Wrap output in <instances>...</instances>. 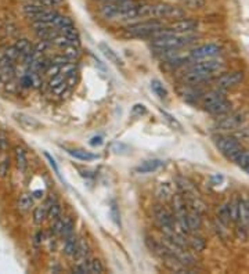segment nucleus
Instances as JSON below:
<instances>
[{"label": "nucleus", "instance_id": "7ed1b4c3", "mask_svg": "<svg viewBox=\"0 0 249 274\" xmlns=\"http://www.w3.org/2000/svg\"><path fill=\"white\" fill-rule=\"evenodd\" d=\"M214 144H216V147L219 148L221 154L227 157L228 159H231V161H234L235 158L238 157V154L244 150L241 143L233 136H219V137L214 139Z\"/></svg>", "mask_w": 249, "mask_h": 274}, {"label": "nucleus", "instance_id": "20e7f679", "mask_svg": "<svg viewBox=\"0 0 249 274\" xmlns=\"http://www.w3.org/2000/svg\"><path fill=\"white\" fill-rule=\"evenodd\" d=\"M220 46H217L214 43L201 44L190 51V54L187 57V61L197 63V61H202V60H210V58H216V57L220 56Z\"/></svg>", "mask_w": 249, "mask_h": 274}, {"label": "nucleus", "instance_id": "f03ea898", "mask_svg": "<svg viewBox=\"0 0 249 274\" xmlns=\"http://www.w3.org/2000/svg\"><path fill=\"white\" fill-rule=\"evenodd\" d=\"M197 39V36L193 34H187V35H177L172 34L170 31L164 36H159L155 39H151L152 49L158 50V51H166V50H180L186 47L188 44H191Z\"/></svg>", "mask_w": 249, "mask_h": 274}, {"label": "nucleus", "instance_id": "6ab92c4d", "mask_svg": "<svg viewBox=\"0 0 249 274\" xmlns=\"http://www.w3.org/2000/svg\"><path fill=\"white\" fill-rule=\"evenodd\" d=\"M44 205H46V208H47L48 219L54 220L55 218L60 216V213H61V206H60V204H58V201H57V198H55L54 196H51V197L48 198Z\"/></svg>", "mask_w": 249, "mask_h": 274}, {"label": "nucleus", "instance_id": "cd10ccee", "mask_svg": "<svg viewBox=\"0 0 249 274\" xmlns=\"http://www.w3.org/2000/svg\"><path fill=\"white\" fill-rule=\"evenodd\" d=\"M74 232H75V222H74V219L71 218V216L64 218V225H62V230L60 237L67 238L71 234H74Z\"/></svg>", "mask_w": 249, "mask_h": 274}, {"label": "nucleus", "instance_id": "a18cd8bd", "mask_svg": "<svg viewBox=\"0 0 249 274\" xmlns=\"http://www.w3.org/2000/svg\"><path fill=\"white\" fill-rule=\"evenodd\" d=\"M145 113H147V110H145V107L143 104H136V106L133 107V110H131V114L133 115H137V117H141Z\"/></svg>", "mask_w": 249, "mask_h": 274}, {"label": "nucleus", "instance_id": "c03bdc74", "mask_svg": "<svg viewBox=\"0 0 249 274\" xmlns=\"http://www.w3.org/2000/svg\"><path fill=\"white\" fill-rule=\"evenodd\" d=\"M111 216H112V220H114V223L117 226H121V216H119V211H118L117 205L112 204L111 206Z\"/></svg>", "mask_w": 249, "mask_h": 274}, {"label": "nucleus", "instance_id": "39448f33", "mask_svg": "<svg viewBox=\"0 0 249 274\" xmlns=\"http://www.w3.org/2000/svg\"><path fill=\"white\" fill-rule=\"evenodd\" d=\"M154 218H155V222L161 227L164 235H167V234L174 232V218H173L172 213L167 211L165 206H162V205L154 206Z\"/></svg>", "mask_w": 249, "mask_h": 274}, {"label": "nucleus", "instance_id": "a19ab883", "mask_svg": "<svg viewBox=\"0 0 249 274\" xmlns=\"http://www.w3.org/2000/svg\"><path fill=\"white\" fill-rule=\"evenodd\" d=\"M72 272L76 274H89L87 273V263H86V260L78 262L75 266L72 267Z\"/></svg>", "mask_w": 249, "mask_h": 274}, {"label": "nucleus", "instance_id": "5701e85b", "mask_svg": "<svg viewBox=\"0 0 249 274\" xmlns=\"http://www.w3.org/2000/svg\"><path fill=\"white\" fill-rule=\"evenodd\" d=\"M187 244H188V249H193L195 252H202L207 246L205 239L201 238L198 235H191V237H187Z\"/></svg>", "mask_w": 249, "mask_h": 274}, {"label": "nucleus", "instance_id": "a211bd4d", "mask_svg": "<svg viewBox=\"0 0 249 274\" xmlns=\"http://www.w3.org/2000/svg\"><path fill=\"white\" fill-rule=\"evenodd\" d=\"M207 113L212 114V115H217V117H221V115H226L231 111V103L228 101L227 99L221 100L219 103H216L213 106H210L209 108L205 110Z\"/></svg>", "mask_w": 249, "mask_h": 274}, {"label": "nucleus", "instance_id": "412c9836", "mask_svg": "<svg viewBox=\"0 0 249 274\" xmlns=\"http://www.w3.org/2000/svg\"><path fill=\"white\" fill-rule=\"evenodd\" d=\"M78 262H83V260L89 259V245L86 242V239H78V245H76L75 255H74Z\"/></svg>", "mask_w": 249, "mask_h": 274}, {"label": "nucleus", "instance_id": "a878e982", "mask_svg": "<svg viewBox=\"0 0 249 274\" xmlns=\"http://www.w3.org/2000/svg\"><path fill=\"white\" fill-rule=\"evenodd\" d=\"M43 8H46L43 4L41 3H38V1H35V3H29V4H25L24 7H22V13L25 14L27 18H32L34 15H36L39 11H42Z\"/></svg>", "mask_w": 249, "mask_h": 274}, {"label": "nucleus", "instance_id": "dca6fc26", "mask_svg": "<svg viewBox=\"0 0 249 274\" xmlns=\"http://www.w3.org/2000/svg\"><path fill=\"white\" fill-rule=\"evenodd\" d=\"M162 166H164V162L161 161V159H148V161L143 162L141 165H138L137 168H136V172L141 173V175H148V173L158 170Z\"/></svg>", "mask_w": 249, "mask_h": 274}, {"label": "nucleus", "instance_id": "2eb2a0df", "mask_svg": "<svg viewBox=\"0 0 249 274\" xmlns=\"http://www.w3.org/2000/svg\"><path fill=\"white\" fill-rule=\"evenodd\" d=\"M14 157H15V165L21 173H24L28 168V158L27 151L22 146H15L14 147Z\"/></svg>", "mask_w": 249, "mask_h": 274}, {"label": "nucleus", "instance_id": "3c124183", "mask_svg": "<svg viewBox=\"0 0 249 274\" xmlns=\"http://www.w3.org/2000/svg\"><path fill=\"white\" fill-rule=\"evenodd\" d=\"M3 147H4V141H3V139H0V154L3 151Z\"/></svg>", "mask_w": 249, "mask_h": 274}, {"label": "nucleus", "instance_id": "aec40b11", "mask_svg": "<svg viewBox=\"0 0 249 274\" xmlns=\"http://www.w3.org/2000/svg\"><path fill=\"white\" fill-rule=\"evenodd\" d=\"M67 153L71 157H74L75 159H79V161L83 162H90L97 158V155L91 154L89 151H84V150H79V148H67Z\"/></svg>", "mask_w": 249, "mask_h": 274}, {"label": "nucleus", "instance_id": "37998d69", "mask_svg": "<svg viewBox=\"0 0 249 274\" xmlns=\"http://www.w3.org/2000/svg\"><path fill=\"white\" fill-rule=\"evenodd\" d=\"M36 1L43 4L44 7H55V6H60L64 0H36Z\"/></svg>", "mask_w": 249, "mask_h": 274}, {"label": "nucleus", "instance_id": "e433bc0d", "mask_svg": "<svg viewBox=\"0 0 249 274\" xmlns=\"http://www.w3.org/2000/svg\"><path fill=\"white\" fill-rule=\"evenodd\" d=\"M10 166H11L10 157H4V158L0 161V179H6L7 176H8Z\"/></svg>", "mask_w": 249, "mask_h": 274}, {"label": "nucleus", "instance_id": "2f4dec72", "mask_svg": "<svg viewBox=\"0 0 249 274\" xmlns=\"http://www.w3.org/2000/svg\"><path fill=\"white\" fill-rule=\"evenodd\" d=\"M87 273L89 274H101L104 273L103 263L98 259H87Z\"/></svg>", "mask_w": 249, "mask_h": 274}, {"label": "nucleus", "instance_id": "ea45409f", "mask_svg": "<svg viewBox=\"0 0 249 274\" xmlns=\"http://www.w3.org/2000/svg\"><path fill=\"white\" fill-rule=\"evenodd\" d=\"M61 72V67L58 65V64H55L51 61V64L48 65V68L46 71H44V74L47 75L48 78L54 77V75H57V74H60Z\"/></svg>", "mask_w": 249, "mask_h": 274}, {"label": "nucleus", "instance_id": "6e6552de", "mask_svg": "<svg viewBox=\"0 0 249 274\" xmlns=\"http://www.w3.org/2000/svg\"><path fill=\"white\" fill-rule=\"evenodd\" d=\"M221 67H223V64L220 61H217L216 58H210V60H202V61L194 63L190 67V71L198 72V74H204L207 77L212 78L216 72H219L221 70Z\"/></svg>", "mask_w": 249, "mask_h": 274}, {"label": "nucleus", "instance_id": "0eeeda50", "mask_svg": "<svg viewBox=\"0 0 249 274\" xmlns=\"http://www.w3.org/2000/svg\"><path fill=\"white\" fill-rule=\"evenodd\" d=\"M221 118L219 122H217V127L220 130H226V132H230V130H238L240 127L245 123V115L242 113H231L230 115H221Z\"/></svg>", "mask_w": 249, "mask_h": 274}, {"label": "nucleus", "instance_id": "4468645a", "mask_svg": "<svg viewBox=\"0 0 249 274\" xmlns=\"http://www.w3.org/2000/svg\"><path fill=\"white\" fill-rule=\"evenodd\" d=\"M60 34L68 40L69 44H72V46H79L81 44V36H79V32H78V29L75 28L74 24L60 29Z\"/></svg>", "mask_w": 249, "mask_h": 274}, {"label": "nucleus", "instance_id": "9b49d317", "mask_svg": "<svg viewBox=\"0 0 249 274\" xmlns=\"http://www.w3.org/2000/svg\"><path fill=\"white\" fill-rule=\"evenodd\" d=\"M235 225H241L249 230V201L247 199L238 201V219Z\"/></svg>", "mask_w": 249, "mask_h": 274}, {"label": "nucleus", "instance_id": "79ce46f5", "mask_svg": "<svg viewBox=\"0 0 249 274\" xmlns=\"http://www.w3.org/2000/svg\"><path fill=\"white\" fill-rule=\"evenodd\" d=\"M68 89H69V86H68V83H67V80H64V82H61V83L58 84V86L53 87L51 90H53V93L57 94V96H62V94L68 90Z\"/></svg>", "mask_w": 249, "mask_h": 274}, {"label": "nucleus", "instance_id": "de8ad7c7", "mask_svg": "<svg viewBox=\"0 0 249 274\" xmlns=\"http://www.w3.org/2000/svg\"><path fill=\"white\" fill-rule=\"evenodd\" d=\"M103 143H104V140L101 136H94V137L90 140V146H91V147H100Z\"/></svg>", "mask_w": 249, "mask_h": 274}, {"label": "nucleus", "instance_id": "f704fd0d", "mask_svg": "<svg viewBox=\"0 0 249 274\" xmlns=\"http://www.w3.org/2000/svg\"><path fill=\"white\" fill-rule=\"evenodd\" d=\"M238 201H240V198H233L227 204L228 213H230V220H231L233 223H235L237 219H238Z\"/></svg>", "mask_w": 249, "mask_h": 274}, {"label": "nucleus", "instance_id": "09e8293b", "mask_svg": "<svg viewBox=\"0 0 249 274\" xmlns=\"http://www.w3.org/2000/svg\"><path fill=\"white\" fill-rule=\"evenodd\" d=\"M42 241H43V233L38 232V234H36V244H41Z\"/></svg>", "mask_w": 249, "mask_h": 274}, {"label": "nucleus", "instance_id": "7c9ffc66", "mask_svg": "<svg viewBox=\"0 0 249 274\" xmlns=\"http://www.w3.org/2000/svg\"><path fill=\"white\" fill-rule=\"evenodd\" d=\"M14 74H15V71H14L13 64H4L0 67V79L1 80H4V82L11 80L14 78Z\"/></svg>", "mask_w": 249, "mask_h": 274}, {"label": "nucleus", "instance_id": "473e14b6", "mask_svg": "<svg viewBox=\"0 0 249 274\" xmlns=\"http://www.w3.org/2000/svg\"><path fill=\"white\" fill-rule=\"evenodd\" d=\"M180 3H181V7L188 10H201L207 4L205 0H180Z\"/></svg>", "mask_w": 249, "mask_h": 274}, {"label": "nucleus", "instance_id": "f3484780", "mask_svg": "<svg viewBox=\"0 0 249 274\" xmlns=\"http://www.w3.org/2000/svg\"><path fill=\"white\" fill-rule=\"evenodd\" d=\"M14 118H15V120L20 123L21 126L24 127V129H27V130H35V129L41 127V123L38 120L32 118V117H28L25 114H14Z\"/></svg>", "mask_w": 249, "mask_h": 274}, {"label": "nucleus", "instance_id": "1a4fd4ad", "mask_svg": "<svg viewBox=\"0 0 249 274\" xmlns=\"http://www.w3.org/2000/svg\"><path fill=\"white\" fill-rule=\"evenodd\" d=\"M166 28L169 29L172 34H177V35H187V34H193L194 31L198 28V22L195 20H190V18H180L173 21L170 25H167Z\"/></svg>", "mask_w": 249, "mask_h": 274}, {"label": "nucleus", "instance_id": "f8f14e48", "mask_svg": "<svg viewBox=\"0 0 249 274\" xmlns=\"http://www.w3.org/2000/svg\"><path fill=\"white\" fill-rule=\"evenodd\" d=\"M187 225L190 233H197L202 226V219H201V212L191 208L190 211L187 209Z\"/></svg>", "mask_w": 249, "mask_h": 274}, {"label": "nucleus", "instance_id": "c9c22d12", "mask_svg": "<svg viewBox=\"0 0 249 274\" xmlns=\"http://www.w3.org/2000/svg\"><path fill=\"white\" fill-rule=\"evenodd\" d=\"M161 114H162V117H164V119L166 120V123L169 125V126L172 127V129H176V130H181V123H180L179 120L176 119L173 115H170L169 113H166L164 110H161Z\"/></svg>", "mask_w": 249, "mask_h": 274}, {"label": "nucleus", "instance_id": "9d476101", "mask_svg": "<svg viewBox=\"0 0 249 274\" xmlns=\"http://www.w3.org/2000/svg\"><path fill=\"white\" fill-rule=\"evenodd\" d=\"M224 99H226L224 91L217 89V90H212L205 93V94L202 96V99H201V104L204 107V110H207V108H209L210 106H213V104H216V103H219V101H221V100Z\"/></svg>", "mask_w": 249, "mask_h": 274}, {"label": "nucleus", "instance_id": "8fccbe9b", "mask_svg": "<svg viewBox=\"0 0 249 274\" xmlns=\"http://www.w3.org/2000/svg\"><path fill=\"white\" fill-rule=\"evenodd\" d=\"M94 1H100V3H118V1H124V0H94Z\"/></svg>", "mask_w": 249, "mask_h": 274}, {"label": "nucleus", "instance_id": "58836bf2", "mask_svg": "<svg viewBox=\"0 0 249 274\" xmlns=\"http://www.w3.org/2000/svg\"><path fill=\"white\" fill-rule=\"evenodd\" d=\"M62 225H64V218L58 216V218L54 219V223L51 226V233H53L54 235H57V237H60V234H61Z\"/></svg>", "mask_w": 249, "mask_h": 274}, {"label": "nucleus", "instance_id": "b1692460", "mask_svg": "<svg viewBox=\"0 0 249 274\" xmlns=\"http://www.w3.org/2000/svg\"><path fill=\"white\" fill-rule=\"evenodd\" d=\"M34 206V198L29 194H21L17 201V209L20 212H28Z\"/></svg>", "mask_w": 249, "mask_h": 274}, {"label": "nucleus", "instance_id": "72a5a7b5", "mask_svg": "<svg viewBox=\"0 0 249 274\" xmlns=\"http://www.w3.org/2000/svg\"><path fill=\"white\" fill-rule=\"evenodd\" d=\"M173 196V190L170 187V184L167 183H162L159 184L158 189H157V197L161 198V199H166V198L172 197Z\"/></svg>", "mask_w": 249, "mask_h": 274}, {"label": "nucleus", "instance_id": "49530a36", "mask_svg": "<svg viewBox=\"0 0 249 274\" xmlns=\"http://www.w3.org/2000/svg\"><path fill=\"white\" fill-rule=\"evenodd\" d=\"M44 157H46V158H47V159H48V162H50V166L54 169L55 175L60 177V170H58V166H57V163H55L54 159H53V158H51V157H50V155H48L47 153H44Z\"/></svg>", "mask_w": 249, "mask_h": 274}, {"label": "nucleus", "instance_id": "c85d7f7f", "mask_svg": "<svg viewBox=\"0 0 249 274\" xmlns=\"http://www.w3.org/2000/svg\"><path fill=\"white\" fill-rule=\"evenodd\" d=\"M234 162L240 168L244 169L247 173H249V151L242 150L241 153L238 154V157L234 159Z\"/></svg>", "mask_w": 249, "mask_h": 274}, {"label": "nucleus", "instance_id": "ddd939ff", "mask_svg": "<svg viewBox=\"0 0 249 274\" xmlns=\"http://www.w3.org/2000/svg\"><path fill=\"white\" fill-rule=\"evenodd\" d=\"M98 47H100V51L103 53L104 57L110 61V63H112L114 65H117V67H124V60L121 58V57L118 56L117 53L114 51V50L111 49L110 46L107 44V43H100L98 44Z\"/></svg>", "mask_w": 249, "mask_h": 274}, {"label": "nucleus", "instance_id": "423d86ee", "mask_svg": "<svg viewBox=\"0 0 249 274\" xmlns=\"http://www.w3.org/2000/svg\"><path fill=\"white\" fill-rule=\"evenodd\" d=\"M242 80H244V72L242 71H231V72L223 74L221 77H219L216 86H217V89H220L223 91L231 90V89L238 87L242 83Z\"/></svg>", "mask_w": 249, "mask_h": 274}, {"label": "nucleus", "instance_id": "c756f323", "mask_svg": "<svg viewBox=\"0 0 249 274\" xmlns=\"http://www.w3.org/2000/svg\"><path fill=\"white\" fill-rule=\"evenodd\" d=\"M217 222H219L220 225L226 226V227L230 225L231 220H230V213H228L227 204L219 206V209H217Z\"/></svg>", "mask_w": 249, "mask_h": 274}, {"label": "nucleus", "instance_id": "f257e3e1", "mask_svg": "<svg viewBox=\"0 0 249 274\" xmlns=\"http://www.w3.org/2000/svg\"><path fill=\"white\" fill-rule=\"evenodd\" d=\"M165 27V24L158 20H143V21L130 22L122 29V36L136 38V39H151L154 34Z\"/></svg>", "mask_w": 249, "mask_h": 274}, {"label": "nucleus", "instance_id": "4be33fe9", "mask_svg": "<svg viewBox=\"0 0 249 274\" xmlns=\"http://www.w3.org/2000/svg\"><path fill=\"white\" fill-rule=\"evenodd\" d=\"M76 245H78V237H76L75 233H74V234H71L69 237L64 238V251H62L64 255L68 256V258H74L76 251Z\"/></svg>", "mask_w": 249, "mask_h": 274}, {"label": "nucleus", "instance_id": "393cba45", "mask_svg": "<svg viewBox=\"0 0 249 274\" xmlns=\"http://www.w3.org/2000/svg\"><path fill=\"white\" fill-rule=\"evenodd\" d=\"M32 218H34L35 225L41 226L47 219V208H46V205L36 206L34 209V213H32Z\"/></svg>", "mask_w": 249, "mask_h": 274}, {"label": "nucleus", "instance_id": "bb28decb", "mask_svg": "<svg viewBox=\"0 0 249 274\" xmlns=\"http://www.w3.org/2000/svg\"><path fill=\"white\" fill-rule=\"evenodd\" d=\"M151 89L155 93V96H158V99L166 100L167 99V90L164 86V83L159 79H152L151 80Z\"/></svg>", "mask_w": 249, "mask_h": 274}, {"label": "nucleus", "instance_id": "4c0bfd02", "mask_svg": "<svg viewBox=\"0 0 249 274\" xmlns=\"http://www.w3.org/2000/svg\"><path fill=\"white\" fill-rule=\"evenodd\" d=\"M79 46H72V44H69V46H67L65 49H64V56H67L69 58V60H75V58H78L79 57Z\"/></svg>", "mask_w": 249, "mask_h": 274}]
</instances>
